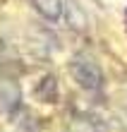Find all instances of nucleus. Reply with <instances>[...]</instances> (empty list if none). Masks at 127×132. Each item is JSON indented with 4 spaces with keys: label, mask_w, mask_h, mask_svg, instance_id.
Returning <instances> with one entry per match:
<instances>
[{
    "label": "nucleus",
    "mask_w": 127,
    "mask_h": 132,
    "mask_svg": "<svg viewBox=\"0 0 127 132\" xmlns=\"http://www.w3.org/2000/svg\"><path fill=\"white\" fill-rule=\"evenodd\" d=\"M31 3H34V10L48 22L62 19V0H31Z\"/></svg>",
    "instance_id": "4"
},
{
    "label": "nucleus",
    "mask_w": 127,
    "mask_h": 132,
    "mask_svg": "<svg viewBox=\"0 0 127 132\" xmlns=\"http://www.w3.org/2000/svg\"><path fill=\"white\" fill-rule=\"evenodd\" d=\"M62 17L72 29H84L86 27V14L74 0H62Z\"/></svg>",
    "instance_id": "3"
},
{
    "label": "nucleus",
    "mask_w": 127,
    "mask_h": 132,
    "mask_svg": "<svg viewBox=\"0 0 127 132\" xmlns=\"http://www.w3.org/2000/svg\"><path fill=\"white\" fill-rule=\"evenodd\" d=\"M36 96L43 101V103H55L58 101V82H55L53 75H46L36 87Z\"/></svg>",
    "instance_id": "5"
},
{
    "label": "nucleus",
    "mask_w": 127,
    "mask_h": 132,
    "mask_svg": "<svg viewBox=\"0 0 127 132\" xmlns=\"http://www.w3.org/2000/svg\"><path fill=\"white\" fill-rule=\"evenodd\" d=\"M22 103V87L10 77H0V113H12Z\"/></svg>",
    "instance_id": "2"
},
{
    "label": "nucleus",
    "mask_w": 127,
    "mask_h": 132,
    "mask_svg": "<svg viewBox=\"0 0 127 132\" xmlns=\"http://www.w3.org/2000/svg\"><path fill=\"white\" fill-rule=\"evenodd\" d=\"M70 132H108L106 125L96 118H89V115H77L70 125Z\"/></svg>",
    "instance_id": "6"
},
{
    "label": "nucleus",
    "mask_w": 127,
    "mask_h": 132,
    "mask_svg": "<svg viewBox=\"0 0 127 132\" xmlns=\"http://www.w3.org/2000/svg\"><path fill=\"white\" fill-rule=\"evenodd\" d=\"M70 70H72V77L82 89L94 91V89L103 87V70L89 53H77L72 58V63H70Z\"/></svg>",
    "instance_id": "1"
}]
</instances>
